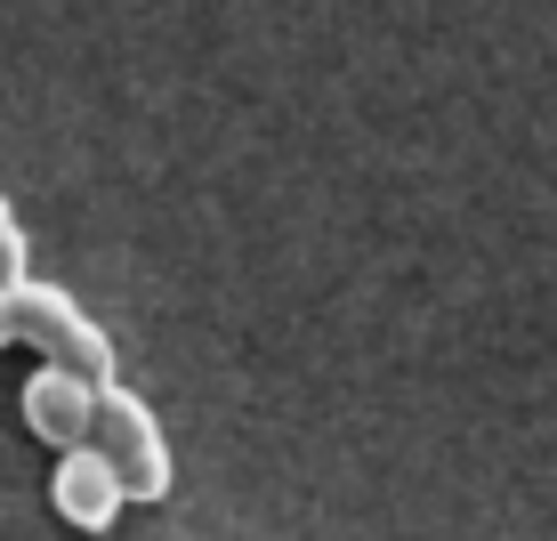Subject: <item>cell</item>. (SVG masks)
<instances>
[{
	"label": "cell",
	"instance_id": "1",
	"mask_svg": "<svg viewBox=\"0 0 557 541\" xmlns=\"http://www.w3.org/2000/svg\"><path fill=\"white\" fill-rule=\"evenodd\" d=\"M9 332L25 340V347H41V364H65V372H82V380H113V340L98 332V323L82 316V299L73 292H57V283H33V275H16L9 292Z\"/></svg>",
	"mask_w": 557,
	"mask_h": 541
},
{
	"label": "cell",
	"instance_id": "2",
	"mask_svg": "<svg viewBox=\"0 0 557 541\" xmlns=\"http://www.w3.org/2000/svg\"><path fill=\"white\" fill-rule=\"evenodd\" d=\"M89 444L113 460V477H122V501H162V493H170V444H162V420H153L129 389H113V380L98 389Z\"/></svg>",
	"mask_w": 557,
	"mask_h": 541
},
{
	"label": "cell",
	"instance_id": "3",
	"mask_svg": "<svg viewBox=\"0 0 557 541\" xmlns=\"http://www.w3.org/2000/svg\"><path fill=\"white\" fill-rule=\"evenodd\" d=\"M49 501H57V517H65V526L98 533V526H113V509H122V477H113V460L82 437V444H65V453H57Z\"/></svg>",
	"mask_w": 557,
	"mask_h": 541
},
{
	"label": "cell",
	"instance_id": "4",
	"mask_svg": "<svg viewBox=\"0 0 557 541\" xmlns=\"http://www.w3.org/2000/svg\"><path fill=\"white\" fill-rule=\"evenodd\" d=\"M89 413H98V380L65 372V364H41V372L25 380V429L41 444H57V453L89 437Z\"/></svg>",
	"mask_w": 557,
	"mask_h": 541
},
{
	"label": "cell",
	"instance_id": "5",
	"mask_svg": "<svg viewBox=\"0 0 557 541\" xmlns=\"http://www.w3.org/2000/svg\"><path fill=\"white\" fill-rule=\"evenodd\" d=\"M16 275H25V235H16V210L0 202V292H9Z\"/></svg>",
	"mask_w": 557,
	"mask_h": 541
},
{
	"label": "cell",
	"instance_id": "6",
	"mask_svg": "<svg viewBox=\"0 0 557 541\" xmlns=\"http://www.w3.org/2000/svg\"><path fill=\"white\" fill-rule=\"evenodd\" d=\"M9 340H16V332H9V299H0V347H9Z\"/></svg>",
	"mask_w": 557,
	"mask_h": 541
}]
</instances>
